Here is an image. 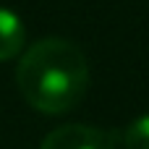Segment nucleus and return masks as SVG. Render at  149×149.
I'll list each match as a JSON object with an SVG mask.
<instances>
[{
  "mask_svg": "<svg viewBox=\"0 0 149 149\" xmlns=\"http://www.w3.org/2000/svg\"><path fill=\"white\" fill-rule=\"evenodd\" d=\"M24 50V24L16 13L0 5V60H10Z\"/></svg>",
  "mask_w": 149,
  "mask_h": 149,
  "instance_id": "7ed1b4c3",
  "label": "nucleus"
},
{
  "mask_svg": "<svg viewBox=\"0 0 149 149\" xmlns=\"http://www.w3.org/2000/svg\"><path fill=\"white\" fill-rule=\"evenodd\" d=\"M123 144L126 149H149V115L136 118L123 131Z\"/></svg>",
  "mask_w": 149,
  "mask_h": 149,
  "instance_id": "20e7f679",
  "label": "nucleus"
},
{
  "mask_svg": "<svg viewBox=\"0 0 149 149\" xmlns=\"http://www.w3.org/2000/svg\"><path fill=\"white\" fill-rule=\"evenodd\" d=\"M39 149H115V136L94 126L68 123L50 131Z\"/></svg>",
  "mask_w": 149,
  "mask_h": 149,
  "instance_id": "f03ea898",
  "label": "nucleus"
},
{
  "mask_svg": "<svg viewBox=\"0 0 149 149\" xmlns=\"http://www.w3.org/2000/svg\"><path fill=\"white\" fill-rule=\"evenodd\" d=\"M16 84L34 110L60 115L84 100L89 86V63L68 39H39L24 50L16 68Z\"/></svg>",
  "mask_w": 149,
  "mask_h": 149,
  "instance_id": "f257e3e1",
  "label": "nucleus"
}]
</instances>
